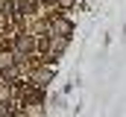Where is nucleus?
<instances>
[{
	"instance_id": "f257e3e1",
	"label": "nucleus",
	"mask_w": 126,
	"mask_h": 117,
	"mask_svg": "<svg viewBox=\"0 0 126 117\" xmlns=\"http://www.w3.org/2000/svg\"><path fill=\"white\" fill-rule=\"evenodd\" d=\"M70 32H73V24H70V21H64V18H56V21H53V35L67 38Z\"/></svg>"
},
{
	"instance_id": "f03ea898",
	"label": "nucleus",
	"mask_w": 126,
	"mask_h": 117,
	"mask_svg": "<svg viewBox=\"0 0 126 117\" xmlns=\"http://www.w3.org/2000/svg\"><path fill=\"white\" fill-rule=\"evenodd\" d=\"M50 79H53V70H50V67H38V70L32 73V82H35L38 88H44Z\"/></svg>"
},
{
	"instance_id": "7ed1b4c3",
	"label": "nucleus",
	"mask_w": 126,
	"mask_h": 117,
	"mask_svg": "<svg viewBox=\"0 0 126 117\" xmlns=\"http://www.w3.org/2000/svg\"><path fill=\"white\" fill-rule=\"evenodd\" d=\"M12 61H15V56H12V53H0V70L12 67Z\"/></svg>"
},
{
	"instance_id": "20e7f679",
	"label": "nucleus",
	"mask_w": 126,
	"mask_h": 117,
	"mask_svg": "<svg viewBox=\"0 0 126 117\" xmlns=\"http://www.w3.org/2000/svg\"><path fill=\"white\" fill-rule=\"evenodd\" d=\"M27 114H30V117H41V108H38V105H30V111H27Z\"/></svg>"
},
{
	"instance_id": "39448f33",
	"label": "nucleus",
	"mask_w": 126,
	"mask_h": 117,
	"mask_svg": "<svg viewBox=\"0 0 126 117\" xmlns=\"http://www.w3.org/2000/svg\"><path fill=\"white\" fill-rule=\"evenodd\" d=\"M56 3H59V6H62V9H70V6H73V3H76V0H56Z\"/></svg>"
},
{
	"instance_id": "423d86ee",
	"label": "nucleus",
	"mask_w": 126,
	"mask_h": 117,
	"mask_svg": "<svg viewBox=\"0 0 126 117\" xmlns=\"http://www.w3.org/2000/svg\"><path fill=\"white\" fill-rule=\"evenodd\" d=\"M9 94H12V91H9V88H3V85H0V100H6V97H9Z\"/></svg>"
},
{
	"instance_id": "0eeeda50",
	"label": "nucleus",
	"mask_w": 126,
	"mask_h": 117,
	"mask_svg": "<svg viewBox=\"0 0 126 117\" xmlns=\"http://www.w3.org/2000/svg\"><path fill=\"white\" fill-rule=\"evenodd\" d=\"M3 114H6V108H3V102H0V117H3Z\"/></svg>"
},
{
	"instance_id": "6e6552de",
	"label": "nucleus",
	"mask_w": 126,
	"mask_h": 117,
	"mask_svg": "<svg viewBox=\"0 0 126 117\" xmlns=\"http://www.w3.org/2000/svg\"><path fill=\"white\" fill-rule=\"evenodd\" d=\"M18 117H30V114H18Z\"/></svg>"
},
{
	"instance_id": "1a4fd4ad",
	"label": "nucleus",
	"mask_w": 126,
	"mask_h": 117,
	"mask_svg": "<svg viewBox=\"0 0 126 117\" xmlns=\"http://www.w3.org/2000/svg\"><path fill=\"white\" fill-rule=\"evenodd\" d=\"M0 9H3V0H0Z\"/></svg>"
},
{
	"instance_id": "9d476101",
	"label": "nucleus",
	"mask_w": 126,
	"mask_h": 117,
	"mask_svg": "<svg viewBox=\"0 0 126 117\" xmlns=\"http://www.w3.org/2000/svg\"><path fill=\"white\" fill-rule=\"evenodd\" d=\"M47 3H56V0H47Z\"/></svg>"
}]
</instances>
